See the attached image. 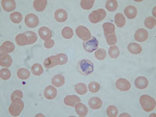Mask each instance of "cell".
<instances>
[{
  "label": "cell",
  "instance_id": "11",
  "mask_svg": "<svg viewBox=\"0 0 156 117\" xmlns=\"http://www.w3.org/2000/svg\"><path fill=\"white\" fill-rule=\"evenodd\" d=\"M148 37V33L145 29H138L135 32L134 38L136 41H139V42H144Z\"/></svg>",
  "mask_w": 156,
  "mask_h": 117
},
{
  "label": "cell",
  "instance_id": "46",
  "mask_svg": "<svg viewBox=\"0 0 156 117\" xmlns=\"http://www.w3.org/2000/svg\"><path fill=\"white\" fill-rule=\"evenodd\" d=\"M122 116H130V115H129V114H126V113H123V114H121L120 115V117Z\"/></svg>",
  "mask_w": 156,
  "mask_h": 117
},
{
  "label": "cell",
  "instance_id": "24",
  "mask_svg": "<svg viewBox=\"0 0 156 117\" xmlns=\"http://www.w3.org/2000/svg\"><path fill=\"white\" fill-rule=\"evenodd\" d=\"M1 51H3V52H6V53H10L12 52L15 49V45L11 41H5L3 44H2V46L0 48Z\"/></svg>",
  "mask_w": 156,
  "mask_h": 117
},
{
  "label": "cell",
  "instance_id": "35",
  "mask_svg": "<svg viewBox=\"0 0 156 117\" xmlns=\"http://www.w3.org/2000/svg\"><path fill=\"white\" fill-rule=\"evenodd\" d=\"M22 14L19 12H12L10 14V20L12 23H19L22 21Z\"/></svg>",
  "mask_w": 156,
  "mask_h": 117
},
{
  "label": "cell",
  "instance_id": "37",
  "mask_svg": "<svg viewBox=\"0 0 156 117\" xmlns=\"http://www.w3.org/2000/svg\"><path fill=\"white\" fill-rule=\"evenodd\" d=\"M94 2V0H81L80 1V6H81L82 9L88 10L90 8H92Z\"/></svg>",
  "mask_w": 156,
  "mask_h": 117
},
{
  "label": "cell",
  "instance_id": "2",
  "mask_svg": "<svg viewBox=\"0 0 156 117\" xmlns=\"http://www.w3.org/2000/svg\"><path fill=\"white\" fill-rule=\"evenodd\" d=\"M140 104L142 108L145 112H151L155 108L156 106V103L154 98L147 94H143L140 96Z\"/></svg>",
  "mask_w": 156,
  "mask_h": 117
},
{
  "label": "cell",
  "instance_id": "4",
  "mask_svg": "<svg viewBox=\"0 0 156 117\" xmlns=\"http://www.w3.org/2000/svg\"><path fill=\"white\" fill-rule=\"evenodd\" d=\"M106 16V12L103 9H98L97 10H94L89 15V20L92 23H99L103 20Z\"/></svg>",
  "mask_w": 156,
  "mask_h": 117
},
{
  "label": "cell",
  "instance_id": "44",
  "mask_svg": "<svg viewBox=\"0 0 156 117\" xmlns=\"http://www.w3.org/2000/svg\"><path fill=\"white\" fill-rule=\"evenodd\" d=\"M57 56L58 57V59H59V65H64V64H66L67 62L68 57L66 54H57Z\"/></svg>",
  "mask_w": 156,
  "mask_h": 117
},
{
  "label": "cell",
  "instance_id": "41",
  "mask_svg": "<svg viewBox=\"0 0 156 117\" xmlns=\"http://www.w3.org/2000/svg\"><path fill=\"white\" fill-rule=\"evenodd\" d=\"M11 76L10 71L8 69H2L0 70V77L4 80H9Z\"/></svg>",
  "mask_w": 156,
  "mask_h": 117
},
{
  "label": "cell",
  "instance_id": "5",
  "mask_svg": "<svg viewBox=\"0 0 156 117\" xmlns=\"http://www.w3.org/2000/svg\"><path fill=\"white\" fill-rule=\"evenodd\" d=\"M76 34L79 38L83 40V41H88L89 39L91 37V34H90V30L84 26L80 25L78 26L76 29Z\"/></svg>",
  "mask_w": 156,
  "mask_h": 117
},
{
  "label": "cell",
  "instance_id": "9",
  "mask_svg": "<svg viewBox=\"0 0 156 117\" xmlns=\"http://www.w3.org/2000/svg\"><path fill=\"white\" fill-rule=\"evenodd\" d=\"M44 66L46 69H51V68L54 67L55 66H58L59 65V59H58V57L56 55H51L49 56L48 58H45V60L44 61V63H43Z\"/></svg>",
  "mask_w": 156,
  "mask_h": 117
},
{
  "label": "cell",
  "instance_id": "10",
  "mask_svg": "<svg viewBox=\"0 0 156 117\" xmlns=\"http://www.w3.org/2000/svg\"><path fill=\"white\" fill-rule=\"evenodd\" d=\"M12 58L6 52L0 51V66L8 68L12 65Z\"/></svg>",
  "mask_w": 156,
  "mask_h": 117
},
{
  "label": "cell",
  "instance_id": "16",
  "mask_svg": "<svg viewBox=\"0 0 156 117\" xmlns=\"http://www.w3.org/2000/svg\"><path fill=\"white\" fill-rule=\"evenodd\" d=\"M44 95L47 99L52 100L57 95V90L52 86H48L44 90Z\"/></svg>",
  "mask_w": 156,
  "mask_h": 117
},
{
  "label": "cell",
  "instance_id": "19",
  "mask_svg": "<svg viewBox=\"0 0 156 117\" xmlns=\"http://www.w3.org/2000/svg\"><path fill=\"white\" fill-rule=\"evenodd\" d=\"M68 15L67 12H66V10H64L62 9H57L56 11L55 12V18L58 22H62L66 21V20H67Z\"/></svg>",
  "mask_w": 156,
  "mask_h": 117
},
{
  "label": "cell",
  "instance_id": "14",
  "mask_svg": "<svg viewBox=\"0 0 156 117\" xmlns=\"http://www.w3.org/2000/svg\"><path fill=\"white\" fill-rule=\"evenodd\" d=\"M134 83L136 88L143 90V89L147 88V87L148 86V80L144 76H138L135 80Z\"/></svg>",
  "mask_w": 156,
  "mask_h": 117
},
{
  "label": "cell",
  "instance_id": "15",
  "mask_svg": "<svg viewBox=\"0 0 156 117\" xmlns=\"http://www.w3.org/2000/svg\"><path fill=\"white\" fill-rule=\"evenodd\" d=\"M38 34L39 36L41 37V38L44 41H47V40H49L50 38L52 36L51 34V31L48 27H42L38 30Z\"/></svg>",
  "mask_w": 156,
  "mask_h": 117
},
{
  "label": "cell",
  "instance_id": "36",
  "mask_svg": "<svg viewBox=\"0 0 156 117\" xmlns=\"http://www.w3.org/2000/svg\"><path fill=\"white\" fill-rule=\"evenodd\" d=\"M108 55L111 58H116L119 55V49L117 46H111L108 48Z\"/></svg>",
  "mask_w": 156,
  "mask_h": 117
},
{
  "label": "cell",
  "instance_id": "28",
  "mask_svg": "<svg viewBox=\"0 0 156 117\" xmlns=\"http://www.w3.org/2000/svg\"><path fill=\"white\" fill-rule=\"evenodd\" d=\"M30 71L25 68H20L17 70V76L21 80H27L30 77Z\"/></svg>",
  "mask_w": 156,
  "mask_h": 117
},
{
  "label": "cell",
  "instance_id": "17",
  "mask_svg": "<svg viewBox=\"0 0 156 117\" xmlns=\"http://www.w3.org/2000/svg\"><path fill=\"white\" fill-rule=\"evenodd\" d=\"M89 106L92 109H98L102 106V101L101 98L98 97H93L90 98L88 101Z\"/></svg>",
  "mask_w": 156,
  "mask_h": 117
},
{
  "label": "cell",
  "instance_id": "30",
  "mask_svg": "<svg viewBox=\"0 0 156 117\" xmlns=\"http://www.w3.org/2000/svg\"><path fill=\"white\" fill-rule=\"evenodd\" d=\"M75 91L79 94H85L87 92V87L83 83H78L75 85Z\"/></svg>",
  "mask_w": 156,
  "mask_h": 117
},
{
  "label": "cell",
  "instance_id": "18",
  "mask_svg": "<svg viewBox=\"0 0 156 117\" xmlns=\"http://www.w3.org/2000/svg\"><path fill=\"white\" fill-rule=\"evenodd\" d=\"M124 13L128 19L132 20L136 17V14H137V10H136V8L133 5H128L125 8Z\"/></svg>",
  "mask_w": 156,
  "mask_h": 117
},
{
  "label": "cell",
  "instance_id": "1",
  "mask_svg": "<svg viewBox=\"0 0 156 117\" xmlns=\"http://www.w3.org/2000/svg\"><path fill=\"white\" fill-rule=\"evenodd\" d=\"M77 69L80 74L87 76L93 73L94 71V65L93 62L88 59H82L79 62L77 65Z\"/></svg>",
  "mask_w": 156,
  "mask_h": 117
},
{
  "label": "cell",
  "instance_id": "26",
  "mask_svg": "<svg viewBox=\"0 0 156 117\" xmlns=\"http://www.w3.org/2000/svg\"><path fill=\"white\" fill-rule=\"evenodd\" d=\"M115 25H116L118 27H122L126 24V19H125L124 16L120 13V12H118L117 14H115Z\"/></svg>",
  "mask_w": 156,
  "mask_h": 117
},
{
  "label": "cell",
  "instance_id": "12",
  "mask_svg": "<svg viewBox=\"0 0 156 117\" xmlns=\"http://www.w3.org/2000/svg\"><path fill=\"white\" fill-rule=\"evenodd\" d=\"M2 6L5 12H12L16 9V4L14 0H2Z\"/></svg>",
  "mask_w": 156,
  "mask_h": 117
},
{
  "label": "cell",
  "instance_id": "22",
  "mask_svg": "<svg viewBox=\"0 0 156 117\" xmlns=\"http://www.w3.org/2000/svg\"><path fill=\"white\" fill-rule=\"evenodd\" d=\"M102 27L103 30H104V34H105V37L110 35V34H115V26H114L113 23L107 22V23H103Z\"/></svg>",
  "mask_w": 156,
  "mask_h": 117
},
{
  "label": "cell",
  "instance_id": "25",
  "mask_svg": "<svg viewBox=\"0 0 156 117\" xmlns=\"http://www.w3.org/2000/svg\"><path fill=\"white\" fill-rule=\"evenodd\" d=\"M128 51L131 54H134V55H137L140 54L142 51V47L140 44H136V43H129L128 44Z\"/></svg>",
  "mask_w": 156,
  "mask_h": 117
},
{
  "label": "cell",
  "instance_id": "38",
  "mask_svg": "<svg viewBox=\"0 0 156 117\" xmlns=\"http://www.w3.org/2000/svg\"><path fill=\"white\" fill-rule=\"evenodd\" d=\"M94 56L98 60H104L105 57H106V51H105V49H102V48L97 49L94 52Z\"/></svg>",
  "mask_w": 156,
  "mask_h": 117
},
{
  "label": "cell",
  "instance_id": "43",
  "mask_svg": "<svg viewBox=\"0 0 156 117\" xmlns=\"http://www.w3.org/2000/svg\"><path fill=\"white\" fill-rule=\"evenodd\" d=\"M23 98V92L21 90H16L12 93L11 94V101H14L17 99H22Z\"/></svg>",
  "mask_w": 156,
  "mask_h": 117
},
{
  "label": "cell",
  "instance_id": "3",
  "mask_svg": "<svg viewBox=\"0 0 156 117\" xmlns=\"http://www.w3.org/2000/svg\"><path fill=\"white\" fill-rule=\"evenodd\" d=\"M23 107H24V104L21 101V99L14 100V101H12L11 105H9V112L12 116H18L23 111Z\"/></svg>",
  "mask_w": 156,
  "mask_h": 117
},
{
  "label": "cell",
  "instance_id": "23",
  "mask_svg": "<svg viewBox=\"0 0 156 117\" xmlns=\"http://www.w3.org/2000/svg\"><path fill=\"white\" fill-rule=\"evenodd\" d=\"M75 110H76V112L78 114V115H80V116H86L87 114V108L85 105H83L80 102L77 103L75 105Z\"/></svg>",
  "mask_w": 156,
  "mask_h": 117
},
{
  "label": "cell",
  "instance_id": "40",
  "mask_svg": "<svg viewBox=\"0 0 156 117\" xmlns=\"http://www.w3.org/2000/svg\"><path fill=\"white\" fill-rule=\"evenodd\" d=\"M88 89L91 93H97L100 89V84L96 81H92L89 83Z\"/></svg>",
  "mask_w": 156,
  "mask_h": 117
},
{
  "label": "cell",
  "instance_id": "21",
  "mask_svg": "<svg viewBox=\"0 0 156 117\" xmlns=\"http://www.w3.org/2000/svg\"><path fill=\"white\" fill-rule=\"evenodd\" d=\"M47 4H48L47 0H35L34 1L33 5H34L35 10L38 11V12H42L46 7Z\"/></svg>",
  "mask_w": 156,
  "mask_h": 117
},
{
  "label": "cell",
  "instance_id": "31",
  "mask_svg": "<svg viewBox=\"0 0 156 117\" xmlns=\"http://www.w3.org/2000/svg\"><path fill=\"white\" fill-rule=\"evenodd\" d=\"M43 67L41 64L35 63L31 66V73L35 76H41L43 73Z\"/></svg>",
  "mask_w": 156,
  "mask_h": 117
},
{
  "label": "cell",
  "instance_id": "32",
  "mask_svg": "<svg viewBox=\"0 0 156 117\" xmlns=\"http://www.w3.org/2000/svg\"><path fill=\"white\" fill-rule=\"evenodd\" d=\"M24 34H26L27 38V43L28 44H34V42H36V41L37 40V34L33 31H26L24 32Z\"/></svg>",
  "mask_w": 156,
  "mask_h": 117
},
{
  "label": "cell",
  "instance_id": "6",
  "mask_svg": "<svg viewBox=\"0 0 156 117\" xmlns=\"http://www.w3.org/2000/svg\"><path fill=\"white\" fill-rule=\"evenodd\" d=\"M98 46V41L95 37H92L89 39L88 41H84L83 44V49L87 52H90V53L97 50Z\"/></svg>",
  "mask_w": 156,
  "mask_h": 117
},
{
  "label": "cell",
  "instance_id": "27",
  "mask_svg": "<svg viewBox=\"0 0 156 117\" xmlns=\"http://www.w3.org/2000/svg\"><path fill=\"white\" fill-rule=\"evenodd\" d=\"M16 42L18 45H20V46H24V45L28 44L26 34H25L24 33H23V34H19L18 35H16Z\"/></svg>",
  "mask_w": 156,
  "mask_h": 117
},
{
  "label": "cell",
  "instance_id": "42",
  "mask_svg": "<svg viewBox=\"0 0 156 117\" xmlns=\"http://www.w3.org/2000/svg\"><path fill=\"white\" fill-rule=\"evenodd\" d=\"M106 38V42L107 44H109V45H115L117 42V37L115 36V34H110L105 37Z\"/></svg>",
  "mask_w": 156,
  "mask_h": 117
},
{
  "label": "cell",
  "instance_id": "20",
  "mask_svg": "<svg viewBox=\"0 0 156 117\" xmlns=\"http://www.w3.org/2000/svg\"><path fill=\"white\" fill-rule=\"evenodd\" d=\"M51 83L56 87H62L65 83V78L61 74L55 75L51 79Z\"/></svg>",
  "mask_w": 156,
  "mask_h": 117
},
{
  "label": "cell",
  "instance_id": "33",
  "mask_svg": "<svg viewBox=\"0 0 156 117\" xmlns=\"http://www.w3.org/2000/svg\"><path fill=\"white\" fill-rule=\"evenodd\" d=\"M144 25L149 29L154 28L156 26V20L153 16H148L144 20Z\"/></svg>",
  "mask_w": 156,
  "mask_h": 117
},
{
  "label": "cell",
  "instance_id": "45",
  "mask_svg": "<svg viewBox=\"0 0 156 117\" xmlns=\"http://www.w3.org/2000/svg\"><path fill=\"white\" fill-rule=\"evenodd\" d=\"M55 44V41L51 39H49V40H47V41H44V45L46 48H51L54 46Z\"/></svg>",
  "mask_w": 156,
  "mask_h": 117
},
{
  "label": "cell",
  "instance_id": "34",
  "mask_svg": "<svg viewBox=\"0 0 156 117\" xmlns=\"http://www.w3.org/2000/svg\"><path fill=\"white\" fill-rule=\"evenodd\" d=\"M62 36L66 39H70L73 37V32L72 28L69 27H65L62 30Z\"/></svg>",
  "mask_w": 156,
  "mask_h": 117
},
{
  "label": "cell",
  "instance_id": "8",
  "mask_svg": "<svg viewBox=\"0 0 156 117\" xmlns=\"http://www.w3.org/2000/svg\"><path fill=\"white\" fill-rule=\"evenodd\" d=\"M115 87L120 91H127L131 87V84L126 79L120 78V79L117 80L116 82H115Z\"/></svg>",
  "mask_w": 156,
  "mask_h": 117
},
{
  "label": "cell",
  "instance_id": "29",
  "mask_svg": "<svg viewBox=\"0 0 156 117\" xmlns=\"http://www.w3.org/2000/svg\"><path fill=\"white\" fill-rule=\"evenodd\" d=\"M105 8L109 12H114L118 8V2L116 0H108L105 3Z\"/></svg>",
  "mask_w": 156,
  "mask_h": 117
},
{
  "label": "cell",
  "instance_id": "39",
  "mask_svg": "<svg viewBox=\"0 0 156 117\" xmlns=\"http://www.w3.org/2000/svg\"><path fill=\"white\" fill-rule=\"evenodd\" d=\"M107 115L109 117H115L118 115V108L114 105H109L107 108Z\"/></svg>",
  "mask_w": 156,
  "mask_h": 117
},
{
  "label": "cell",
  "instance_id": "13",
  "mask_svg": "<svg viewBox=\"0 0 156 117\" xmlns=\"http://www.w3.org/2000/svg\"><path fill=\"white\" fill-rule=\"evenodd\" d=\"M79 102H80V98L76 95H67L64 98V103L68 106L73 107Z\"/></svg>",
  "mask_w": 156,
  "mask_h": 117
},
{
  "label": "cell",
  "instance_id": "7",
  "mask_svg": "<svg viewBox=\"0 0 156 117\" xmlns=\"http://www.w3.org/2000/svg\"><path fill=\"white\" fill-rule=\"evenodd\" d=\"M25 24L27 25L28 27L30 28H34L38 25L39 19L37 16H36L34 13H29L27 16H25L24 20Z\"/></svg>",
  "mask_w": 156,
  "mask_h": 117
}]
</instances>
